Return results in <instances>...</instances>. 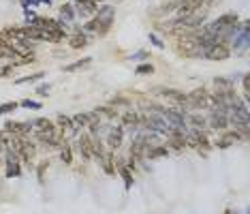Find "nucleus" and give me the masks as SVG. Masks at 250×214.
I'll return each instance as SVG.
<instances>
[{"mask_svg": "<svg viewBox=\"0 0 250 214\" xmlns=\"http://www.w3.org/2000/svg\"><path fill=\"white\" fill-rule=\"evenodd\" d=\"M113 15H116V9H113V7H103V9H99L96 18H94V19H90L88 24H86V30H90V32H99V35H105V32L111 28Z\"/></svg>", "mask_w": 250, "mask_h": 214, "instance_id": "1", "label": "nucleus"}, {"mask_svg": "<svg viewBox=\"0 0 250 214\" xmlns=\"http://www.w3.org/2000/svg\"><path fill=\"white\" fill-rule=\"evenodd\" d=\"M201 56H203L205 60H227V58L231 56V50H229V45H222V43H214V45L205 47V50L201 52Z\"/></svg>", "mask_w": 250, "mask_h": 214, "instance_id": "2", "label": "nucleus"}, {"mask_svg": "<svg viewBox=\"0 0 250 214\" xmlns=\"http://www.w3.org/2000/svg\"><path fill=\"white\" fill-rule=\"evenodd\" d=\"M161 116L167 120V125L171 128H186V114L178 109H162Z\"/></svg>", "mask_w": 250, "mask_h": 214, "instance_id": "3", "label": "nucleus"}, {"mask_svg": "<svg viewBox=\"0 0 250 214\" xmlns=\"http://www.w3.org/2000/svg\"><path fill=\"white\" fill-rule=\"evenodd\" d=\"M4 163H7V178H18L21 174V160L18 157V152L7 150L4 152Z\"/></svg>", "mask_w": 250, "mask_h": 214, "instance_id": "4", "label": "nucleus"}, {"mask_svg": "<svg viewBox=\"0 0 250 214\" xmlns=\"http://www.w3.org/2000/svg\"><path fill=\"white\" fill-rule=\"evenodd\" d=\"M227 114L229 111L227 109H212L210 111V125H212V128H216V131H225L227 126H229V122H227Z\"/></svg>", "mask_w": 250, "mask_h": 214, "instance_id": "5", "label": "nucleus"}, {"mask_svg": "<svg viewBox=\"0 0 250 214\" xmlns=\"http://www.w3.org/2000/svg\"><path fill=\"white\" fill-rule=\"evenodd\" d=\"M122 139H124V128H111L109 133H107V146H109V152L113 150H118L122 146Z\"/></svg>", "mask_w": 250, "mask_h": 214, "instance_id": "6", "label": "nucleus"}, {"mask_svg": "<svg viewBox=\"0 0 250 214\" xmlns=\"http://www.w3.org/2000/svg\"><path fill=\"white\" fill-rule=\"evenodd\" d=\"M79 150H81V154H84V159L88 160L92 157V150H94V139L90 135H81L79 137Z\"/></svg>", "mask_w": 250, "mask_h": 214, "instance_id": "7", "label": "nucleus"}, {"mask_svg": "<svg viewBox=\"0 0 250 214\" xmlns=\"http://www.w3.org/2000/svg\"><path fill=\"white\" fill-rule=\"evenodd\" d=\"M96 11V0H77V13L92 15Z\"/></svg>", "mask_w": 250, "mask_h": 214, "instance_id": "8", "label": "nucleus"}, {"mask_svg": "<svg viewBox=\"0 0 250 214\" xmlns=\"http://www.w3.org/2000/svg\"><path fill=\"white\" fill-rule=\"evenodd\" d=\"M167 154H169V148H167V146H154V148L145 150V159H150V160L162 159V157H167Z\"/></svg>", "mask_w": 250, "mask_h": 214, "instance_id": "9", "label": "nucleus"}, {"mask_svg": "<svg viewBox=\"0 0 250 214\" xmlns=\"http://www.w3.org/2000/svg\"><path fill=\"white\" fill-rule=\"evenodd\" d=\"M30 126L35 128L36 133H39V131H52V128H56V126H54V122H50L47 118H35V120H30Z\"/></svg>", "mask_w": 250, "mask_h": 214, "instance_id": "10", "label": "nucleus"}, {"mask_svg": "<svg viewBox=\"0 0 250 214\" xmlns=\"http://www.w3.org/2000/svg\"><path fill=\"white\" fill-rule=\"evenodd\" d=\"M94 114H77V116H73V118H71V120H73V125H75V128H86V126H88L90 125V122L92 120H94Z\"/></svg>", "mask_w": 250, "mask_h": 214, "instance_id": "11", "label": "nucleus"}, {"mask_svg": "<svg viewBox=\"0 0 250 214\" xmlns=\"http://www.w3.org/2000/svg\"><path fill=\"white\" fill-rule=\"evenodd\" d=\"M186 122H190L193 125V128H201L203 131V126H205V118L201 116V114H195V111H190V114H186Z\"/></svg>", "mask_w": 250, "mask_h": 214, "instance_id": "12", "label": "nucleus"}, {"mask_svg": "<svg viewBox=\"0 0 250 214\" xmlns=\"http://www.w3.org/2000/svg\"><path fill=\"white\" fill-rule=\"evenodd\" d=\"M86 45H88V39H86V35L77 32V35L71 36V47H73V50H79V47H86Z\"/></svg>", "mask_w": 250, "mask_h": 214, "instance_id": "13", "label": "nucleus"}, {"mask_svg": "<svg viewBox=\"0 0 250 214\" xmlns=\"http://www.w3.org/2000/svg\"><path fill=\"white\" fill-rule=\"evenodd\" d=\"M214 86L218 88V92H229V90H231V82H229V79H222V77H216Z\"/></svg>", "mask_w": 250, "mask_h": 214, "instance_id": "14", "label": "nucleus"}, {"mask_svg": "<svg viewBox=\"0 0 250 214\" xmlns=\"http://www.w3.org/2000/svg\"><path fill=\"white\" fill-rule=\"evenodd\" d=\"M96 118H116L118 116V111L116 109H111V107H99V109H96V114H94Z\"/></svg>", "mask_w": 250, "mask_h": 214, "instance_id": "15", "label": "nucleus"}, {"mask_svg": "<svg viewBox=\"0 0 250 214\" xmlns=\"http://www.w3.org/2000/svg\"><path fill=\"white\" fill-rule=\"evenodd\" d=\"M90 62H92V58H84V60H79V62L67 64V67H64V71H77V69H84V67H88Z\"/></svg>", "mask_w": 250, "mask_h": 214, "instance_id": "16", "label": "nucleus"}, {"mask_svg": "<svg viewBox=\"0 0 250 214\" xmlns=\"http://www.w3.org/2000/svg\"><path fill=\"white\" fill-rule=\"evenodd\" d=\"M165 96H169V99L178 101V103H184V101H186V94H182L180 90H169V88H167L165 90Z\"/></svg>", "mask_w": 250, "mask_h": 214, "instance_id": "17", "label": "nucleus"}, {"mask_svg": "<svg viewBox=\"0 0 250 214\" xmlns=\"http://www.w3.org/2000/svg\"><path fill=\"white\" fill-rule=\"evenodd\" d=\"M41 77H45V73L39 71V73H35V75H28V77H19L15 84H28V82H39Z\"/></svg>", "mask_w": 250, "mask_h": 214, "instance_id": "18", "label": "nucleus"}, {"mask_svg": "<svg viewBox=\"0 0 250 214\" xmlns=\"http://www.w3.org/2000/svg\"><path fill=\"white\" fill-rule=\"evenodd\" d=\"M60 159L64 160L67 165H71L73 163V150H71V146H64L62 148V152H60Z\"/></svg>", "mask_w": 250, "mask_h": 214, "instance_id": "19", "label": "nucleus"}, {"mask_svg": "<svg viewBox=\"0 0 250 214\" xmlns=\"http://www.w3.org/2000/svg\"><path fill=\"white\" fill-rule=\"evenodd\" d=\"M15 109H18V103H15V101H9V103H2V105H0V116L9 114V111H15Z\"/></svg>", "mask_w": 250, "mask_h": 214, "instance_id": "20", "label": "nucleus"}, {"mask_svg": "<svg viewBox=\"0 0 250 214\" xmlns=\"http://www.w3.org/2000/svg\"><path fill=\"white\" fill-rule=\"evenodd\" d=\"M73 18H75V11H73V7H71V4H67V7H62V19L71 21Z\"/></svg>", "mask_w": 250, "mask_h": 214, "instance_id": "21", "label": "nucleus"}, {"mask_svg": "<svg viewBox=\"0 0 250 214\" xmlns=\"http://www.w3.org/2000/svg\"><path fill=\"white\" fill-rule=\"evenodd\" d=\"M19 105L26 107V109H41V103H36V101H30V99H24Z\"/></svg>", "mask_w": 250, "mask_h": 214, "instance_id": "22", "label": "nucleus"}, {"mask_svg": "<svg viewBox=\"0 0 250 214\" xmlns=\"http://www.w3.org/2000/svg\"><path fill=\"white\" fill-rule=\"evenodd\" d=\"M152 73H154L152 64H141V67H137V75H152Z\"/></svg>", "mask_w": 250, "mask_h": 214, "instance_id": "23", "label": "nucleus"}, {"mask_svg": "<svg viewBox=\"0 0 250 214\" xmlns=\"http://www.w3.org/2000/svg\"><path fill=\"white\" fill-rule=\"evenodd\" d=\"M13 71V64H7V67H0V77H7Z\"/></svg>", "mask_w": 250, "mask_h": 214, "instance_id": "24", "label": "nucleus"}, {"mask_svg": "<svg viewBox=\"0 0 250 214\" xmlns=\"http://www.w3.org/2000/svg\"><path fill=\"white\" fill-rule=\"evenodd\" d=\"M36 92H39L41 96H47V92H50V84H41L39 88H36Z\"/></svg>", "mask_w": 250, "mask_h": 214, "instance_id": "25", "label": "nucleus"}, {"mask_svg": "<svg viewBox=\"0 0 250 214\" xmlns=\"http://www.w3.org/2000/svg\"><path fill=\"white\" fill-rule=\"evenodd\" d=\"M150 41L154 43V45L159 47V50H162V47H165V43H162V41H161V39H159V36H156V35H150Z\"/></svg>", "mask_w": 250, "mask_h": 214, "instance_id": "26", "label": "nucleus"}, {"mask_svg": "<svg viewBox=\"0 0 250 214\" xmlns=\"http://www.w3.org/2000/svg\"><path fill=\"white\" fill-rule=\"evenodd\" d=\"M111 105H128V99H124V96H116V99H111Z\"/></svg>", "mask_w": 250, "mask_h": 214, "instance_id": "27", "label": "nucleus"}, {"mask_svg": "<svg viewBox=\"0 0 250 214\" xmlns=\"http://www.w3.org/2000/svg\"><path fill=\"white\" fill-rule=\"evenodd\" d=\"M141 58H148L145 56V52H137L135 56H130V60H141Z\"/></svg>", "mask_w": 250, "mask_h": 214, "instance_id": "28", "label": "nucleus"}, {"mask_svg": "<svg viewBox=\"0 0 250 214\" xmlns=\"http://www.w3.org/2000/svg\"><path fill=\"white\" fill-rule=\"evenodd\" d=\"M0 152H2V143H0Z\"/></svg>", "mask_w": 250, "mask_h": 214, "instance_id": "29", "label": "nucleus"}, {"mask_svg": "<svg viewBox=\"0 0 250 214\" xmlns=\"http://www.w3.org/2000/svg\"><path fill=\"white\" fill-rule=\"evenodd\" d=\"M225 214H231V210H227V212H225Z\"/></svg>", "mask_w": 250, "mask_h": 214, "instance_id": "30", "label": "nucleus"}]
</instances>
